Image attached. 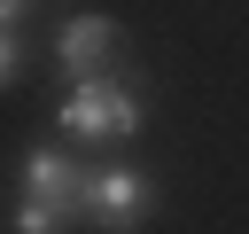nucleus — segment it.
<instances>
[{"label": "nucleus", "mask_w": 249, "mask_h": 234, "mask_svg": "<svg viewBox=\"0 0 249 234\" xmlns=\"http://www.w3.org/2000/svg\"><path fill=\"white\" fill-rule=\"evenodd\" d=\"M54 125H62L70 140H132V133H140V94H132V78H117V70H109V78H70Z\"/></svg>", "instance_id": "obj_1"}, {"label": "nucleus", "mask_w": 249, "mask_h": 234, "mask_svg": "<svg viewBox=\"0 0 249 234\" xmlns=\"http://www.w3.org/2000/svg\"><path fill=\"white\" fill-rule=\"evenodd\" d=\"M148 211H156V179H148V172H132V164H86L78 226H101V234H132Z\"/></svg>", "instance_id": "obj_2"}, {"label": "nucleus", "mask_w": 249, "mask_h": 234, "mask_svg": "<svg viewBox=\"0 0 249 234\" xmlns=\"http://www.w3.org/2000/svg\"><path fill=\"white\" fill-rule=\"evenodd\" d=\"M117 16H70L62 31H54V62L70 70V78H109L117 70Z\"/></svg>", "instance_id": "obj_3"}, {"label": "nucleus", "mask_w": 249, "mask_h": 234, "mask_svg": "<svg viewBox=\"0 0 249 234\" xmlns=\"http://www.w3.org/2000/svg\"><path fill=\"white\" fill-rule=\"evenodd\" d=\"M23 195H39V203H54V211H70V218H78V195H86V164H70L54 140H39V148L23 156Z\"/></svg>", "instance_id": "obj_4"}, {"label": "nucleus", "mask_w": 249, "mask_h": 234, "mask_svg": "<svg viewBox=\"0 0 249 234\" xmlns=\"http://www.w3.org/2000/svg\"><path fill=\"white\" fill-rule=\"evenodd\" d=\"M62 226H78V218L39 203V195H16V211H8V234H62Z\"/></svg>", "instance_id": "obj_5"}, {"label": "nucleus", "mask_w": 249, "mask_h": 234, "mask_svg": "<svg viewBox=\"0 0 249 234\" xmlns=\"http://www.w3.org/2000/svg\"><path fill=\"white\" fill-rule=\"evenodd\" d=\"M16 70H23V39L0 31V86H16Z\"/></svg>", "instance_id": "obj_6"}, {"label": "nucleus", "mask_w": 249, "mask_h": 234, "mask_svg": "<svg viewBox=\"0 0 249 234\" xmlns=\"http://www.w3.org/2000/svg\"><path fill=\"white\" fill-rule=\"evenodd\" d=\"M31 0H0V31H16V16H23Z\"/></svg>", "instance_id": "obj_7"}]
</instances>
